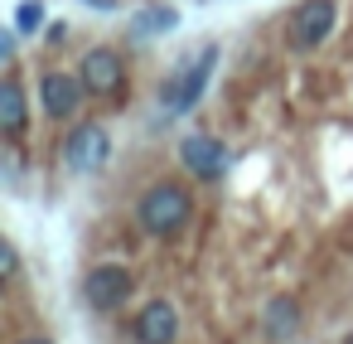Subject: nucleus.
I'll use <instances>...</instances> for the list:
<instances>
[{
	"instance_id": "obj_1",
	"label": "nucleus",
	"mask_w": 353,
	"mask_h": 344,
	"mask_svg": "<svg viewBox=\"0 0 353 344\" xmlns=\"http://www.w3.org/2000/svg\"><path fill=\"white\" fill-rule=\"evenodd\" d=\"M194 218V194L174 180H155L136 199V228L150 238H179Z\"/></svg>"
},
{
	"instance_id": "obj_2",
	"label": "nucleus",
	"mask_w": 353,
	"mask_h": 344,
	"mask_svg": "<svg viewBox=\"0 0 353 344\" xmlns=\"http://www.w3.org/2000/svg\"><path fill=\"white\" fill-rule=\"evenodd\" d=\"M334 25H339V0H300L285 20V39L290 49L305 54V49H319L334 35Z\"/></svg>"
},
{
	"instance_id": "obj_3",
	"label": "nucleus",
	"mask_w": 353,
	"mask_h": 344,
	"mask_svg": "<svg viewBox=\"0 0 353 344\" xmlns=\"http://www.w3.org/2000/svg\"><path fill=\"white\" fill-rule=\"evenodd\" d=\"M131 286H136V276H131L126 262H97V267H88V276H83V300L107 315V310H117V305L131 300Z\"/></svg>"
},
{
	"instance_id": "obj_4",
	"label": "nucleus",
	"mask_w": 353,
	"mask_h": 344,
	"mask_svg": "<svg viewBox=\"0 0 353 344\" xmlns=\"http://www.w3.org/2000/svg\"><path fill=\"white\" fill-rule=\"evenodd\" d=\"M63 160H68L73 175H97V170H107V160H112V131L97 126V122H83V126L63 141Z\"/></svg>"
},
{
	"instance_id": "obj_5",
	"label": "nucleus",
	"mask_w": 353,
	"mask_h": 344,
	"mask_svg": "<svg viewBox=\"0 0 353 344\" xmlns=\"http://www.w3.org/2000/svg\"><path fill=\"white\" fill-rule=\"evenodd\" d=\"M78 78H83V88H88V97H117L121 83H126L121 54L107 49V44H92V49L78 59Z\"/></svg>"
},
{
	"instance_id": "obj_6",
	"label": "nucleus",
	"mask_w": 353,
	"mask_h": 344,
	"mask_svg": "<svg viewBox=\"0 0 353 344\" xmlns=\"http://www.w3.org/2000/svg\"><path fill=\"white\" fill-rule=\"evenodd\" d=\"M83 97H88L83 78H73V73H63V68H54V73L39 78V107H44V117H54V122L78 117Z\"/></svg>"
},
{
	"instance_id": "obj_7",
	"label": "nucleus",
	"mask_w": 353,
	"mask_h": 344,
	"mask_svg": "<svg viewBox=\"0 0 353 344\" xmlns=\"http://www.w3.org/2000/svg\"><path fill=\"white\" fill-rule=\"evenodd\" d=\"M131 334H136V344H174L179 339V305L165 296L145 300L141 315L131 320Z\"/></svg>"
},
{
	"instance_id": "obj_8",
	"label": "nucleus",
	"mask_w": 353,
	"mask_h": 344,
	"mask_svg": "<svg viewBox=\"0 0 353 344\" xmlns=\"http://www.w3.org/2000/svg\"><path fill=\"white\" fill-rule=\"evenodd\" d=\"M228 146L218 141V136H184L179 141V165L194 175V180H223V170H228Z\"/></svg>"
},
{
	"instance_id": "obj_9",
	"label": "nucleus",
	"mask_w": 353,
	"mask_h": 344,
	"mask_svg": "<svg viewBox=\"0 0 353 344\" xmlns=\"http://www.w3.org/2000/svg\"><path fill=\"white\" fill-rule=\"evenodd\" d=\"M213 68H218V44H203V49H199V59L179 73V102H174V117L199 107V97H203V88H208V73H213Z\"/></svg>"
},
{
	"instance_id": "obj_10",
	"label": "nucleus",
	"mask_w": 353,
	"mask_h": 344,
	"mask_svg": "<svg viewBox=\"0 0 353 344\" xmlns=\"http://www.w3.org/2000/svg\"><path fill=\"white\" fill-rule=\"evenodd\" d=\"M25 122H30V97H25V88H20V73L10 68L6 83H0V136H6V141H20Z\"/></svg>"
},
{
	"instance_id": "obj_11",
	"label": "nucleus",
	"mask_w": 353,
	"mask_h": 344,
	"mask_svg": "<svg viewBox=\"0 0 353 344\" xmlns=\"http://www.w3.org/2000/svg\"><path fill=\"white\" fill-rule=\"evenodd\" d=\"M295 325H300V305H295L290 296H271L266 310H261V329H266V339H285V334H295Z\"/></svg>"
},
{
	"instance_id": "obj_12",
	"label": "nucleus",
	"mask_w": 353,
	"mask_h": 344,
	"mask_svg": "<svg viewBox=\"0 0 353 344\" xmlns=\"http://www.w3.org/2000/svg\"><path fill=\"white\" fill-rule=\"evenodd\" d=\"M170 30H179V10H174V6H145V10L131 20V35H136V39L170 35Z\"/></svg>"
},
{
	"instance_id": "obj_13",
	"label": "nucleus",
	"mask_w": 353,
	"mask_h": 344,
	"mask_svg": "<svg viewBox=\"0 0 353 344\" xmlns=\"http://www.w3.org/2000/svg\"><path fill=\"white\" fill-rule=\"evenodd\" d=\"M39 25H44V0H25L15 10V35H39Z\"/></svg>"
},
{
	"instance_id": "obj_14",
	"label": "nucleus",
	"mask_w": 353,
	"mask_h": 344,
	"mask_svg": "<svg viewBox=\"0 0 353 344\" xmlns=\"http://www.w3.org/2000/svg\"><path fill=\"white\" fill-rule=\"evenodd\" d=\"M0 276H6V286L20 276V252H15V242H6V247H0Z\"/></svg>"
},
{
	"instance_id": "obj_15",
	"label": "nucleus",
	"mask_w": 353,
	"mask_h": 344,
	"mask_svg": "<svg viewBox=\"0 0 353 344\" xmlns=\"http://www.w3.org/2000/svg\"><path fill=\"white\" fill-rule=\"evenodd\" d=\"M15 344H54V339H49V334H20Z\"/></svg>"
},
{
	"instance_id": "obj_16",
	"label": "nucleus",
	"mask_w": 353,
	"mask_h": 344,
	"mask_svg": "<svg viewBox=\"0 0 353 344\" xmlns=\"http://www.w3.org/2000/svg\"><path fill=\"white\" fill-rule=\"evenodd\" d=\"M339 344H353V329H348V334H343V339H339Z\"/></svg>"
}]
</instances>
